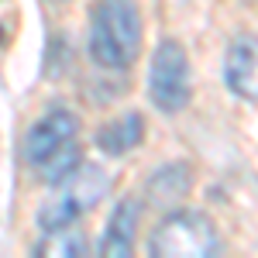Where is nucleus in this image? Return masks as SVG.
Here are the masks:
<instances>
[{"mask_svg":"<svg viewBox=\"0 0 258 258\" xmlns=\"http://www.w3.org/2000/svg\"><path fill=\"white\" fill-rule=\"evenodd\" d=\"M35 255H86V238H83L80 227L62 224V227L45 231V238L35 248Z\"/></svg>","mask_w":258,"mask_h":258,"instance_id":"nucleus-10","label":"nucleus"},{"mask_svg":"<svg viewBox=\"0 0 258 258\" xmlns=\"http://www.w3.org/2000/svg\"><path fill=\"white\" fill-rule=\"evenodd\" d=\"M76 169H80V145H76V138H73L69 145H62L52 159L41 162V165H38V176L45 179V182H52V186H55V182H62L66 176H73Z\"/></svg>","mask_w":258,"mask_h":258,"instance_id":"nucleus-11","label":"nucleus"},{"mask_svg":"<svg viewBox=\"0 0 258 258\" xmlns=\"http://www.w3.org/2000/svg\"><path fill=\"white\" fill-rule=\"evenodd\" d=\"M141 48L135 0H97L90 18V59L100 69H127Z\"/></svg>","mask_w":258,"mask_h":258,"instance_id":"nucleus-1","label":"nucleus"},{"mask_svg":"<svg viewBox=\"0 0 258 258\" xmlns=\"http://www.w3.org/2000/svg\"><path fill=\"white\" fill-rule=\"evenodd\" d=\"M110 189V176L100 165H80L73 176L55 182V193L41 203L38 210V227L52 231L62 224H76L83 214H90Z\"/></svg>","mask_w":258,"mask_h":258,"instance_id":"nucleus-2","label":"nucleus"},{"mask_svg":"<svg viewBox=\"0 0 258 258\" xmlns=\"http://www.w3.org/2000/svg\"><path fill=\"white\" fill-rule=\"evenodd\" d=\"M220 238L214 224L197 210H176L162 220L148 238V251L162 258H207L217 255Z\"/></svg>","mask_w":258,"mask_h":258,"instance_id":"nucleus-3","label":"nucleus"},{"mask_svg":"<svg viewBox=\"0 0 258 258\" xmlns=\"http://www.w3.org/2000/svg\"><path fill=\"white\" fill-rule=\"evenodd\" d=\"M224 80L244 100H258V35H241L231 41L224 59Z\"/></svg>","mask_w":258,"mask_h":258,"instance_id":"nucleus-6","label":"nucleus"},{"mask_svg":"<svg viewBox=\"0 0 258 258\" xmlns=\"http://www.w3.org/2000/svg\"><path fill=\"white\" fill-rule=\"evenodd\" d=\"M55 4H62V0H55Z\"/></svg>","mask_w":258,"mask_h":258,"instance_id":"nucleus-13","label":"nucleus"},{"mask_svg":"<svg viewBox=\"0 0 258 258\" xmlns=\"http://www.w3.org/2000/svg\"><path fill=\"white\" fill-rule=\"evenodd\" d=\"M76 131H80V120L73 117L69 110H62V107L59 110H48V114L28 131V138H24V162L38 169L41 162L52 159L62 145H69V141L76 138Z\"/></svg>","mask_w":258,"mask_h":258,"instance_id":"nucleus-5","label":"nucleus"},{"mask_svg":"<svg viewBox=\"0 0 258 258\" xmlns=\"http://www.w3.org/2000/svg\"><path fill=\"white\" fill-rule=\"evenodd\" d=\"M148 97L165 114H176L186 107V100H189V59H186L179 41H162L155 48L152 69H148Z\"/></svg>","mask_w":258,"mask_h":258,"instance_id":"nucleus-4","label":"nucleus"},{"mask_svg":"<svg viewBox=\"0 0 258 258\" xmlns=\"http://www.w3.org/2000/svg\"><path fill=\"white\" fill-rule=\"evenodd\" d=\"M141 138H145V120L141 114H120L117 120H110V124H103L97 131V148L103 155H124V152H131V148H138Z\"/></svg>","mask_w":258,"mask_h":258,"instance_id":"nucleus-8","label":"nucleus"},{"mask_svg":"<svg viewBox=\"0 0 258 258\" xmlns=\"http://www.w3.org/2000/svg\"><path fill=\"white\" fill-rule=\"evenodd\" d=\"M138 217H141V203L138 200H120L114 207V214L107 220V231H103V241H100V251L103 255H131L135 248V227H138Z\"/></svg>","mask_w":258,"mask_h":258,"instance_id":"nucleus-7","label":"nucleus"},{"mask_svg":"<svg viewBox=\"0 0 258 258\" xmlns=\"http://www.w3.org/2000/svg\"><path fill=\"white\" fill-rule=\"evenodd\" d=\"M189 182L193 179H189L186 165H162V169H155V176L148 179L145 193L155 207H176L179 200L189 193Z\"/></svg>","mask_w":258,"mask_h":258,"instance_id":"nucleus-9","label":"nucleus"},{"mask_svg":"<svg viewBox=\"0 0 258 258\" xmlns=\"http://www.w3.org/2000/svg\"><path fill=\"white\" fill-rule=\"evenodd\" d=\"M0 38H4V28H0Z\"/></svg>","mask_w":258,"mask_h":258,"instance_id":"nucleus-12","label":"nucleus"}]
</instances>
